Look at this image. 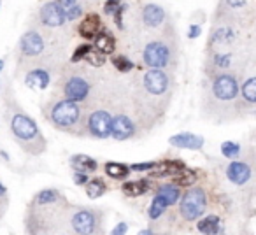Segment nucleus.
Returning <instances> with one entry per match:
<instances>
[{"instance_id":"20e7f679","label":"nucleus","mask_w":256,"mask_h":235,"mask_svg":"<svg viewBox=\"0 0 256 235\" xmlns=\"http://www.w3.org/2000/svg\"><path fill=\"white\" fill-rule=\"evenodd\" d=\"M50 42L46 39V34L42 32V26H34L23 32V36L18 40V72L30 65H50L54 67L53 58L48 53Z\"/></svg>"},{"instance_id":"7ed1b4c3","label":"nucleus","mask_w":256,"mask_h":235,"mask_svg":"<svg viewBox=\"0 0 256 235\" xmlns=\"http://www.w3.org/2000/svg\"><path fill=\"white\" fill-rule=\"evenodd\" d=\"M44 118L53 128L70 136H82L86 130V118L81 104L70 98H53L42 106Z\"/></svg>"},{"instance_id":"4be33fe9","label":"nucleus","mask_w":256,"mask_h":235,"mask_svg":"<svg viewBox=\"0 0 256 235\" xmlns=\"http://www.w3.org/2000/svg\"><path fill=\"white\" fill-rule=\"evenodd\" d=\"M167 207H170V204H168V200L165 198L162 193H158L156 192V195H154V198H153V202H151V206H150V209H148V218L150 220H158V218L162 216V214L165 212V209Z\"/></svg>"},{"instance_id":"0eeeda50","label":"nucleus","mask_w":256,"mask_h":235,"mask_svg":"<svg viewBox=\"0 0 256 235\" xmlns=\"http://www.w3.org/2000/svg\"><path fill=\"white\" fill-rule=\"evenodd\" d=\"M67 226H70V232L74 234H98L102 226V212L96 209H86V207L76 209L68 214Z\"/></svg>"},{"instance_id":"4468645a","label":"nucleus","mask_w":256,"mask_h":235,"mask_svg":"<svg viewBox=\"0 0 256 235\" xmlns=\"http://www.w3.org/2000/svg\"><path fill=\"white\" fill-rule=\"evenodd\" d=\"M136 123L130 116L126 114H116L112 116V123H110V137L118 142L121 140H128L136 137Z\"/></svg>"},{"instance_id":"f704fd0d","label":"nucleus","mask_w":256,"mask_h":235,"mask_svg":"<svg viewBox=\"0 0 256 235\" xmlns=\"http://www.w3.org/2000/svg\"><path fill=\"white\" fill-rule=\"evenodd\" d=\"M156 167V162H148V164H132L130 165V170L132 172H148L153 170Z\"/></svg>"},{"instance_id":"6ab92c4d","label":"nucleus","mask_w":256,"mask_h":235,"mask_svg":"<svg viewBox=\"0 0 256 235\" xmlns=\"http://www.w3.org/2000/svg\"><path fill=\"white\" fill-rule=\"evenodd\" d=\"M182 168H186V165L179 160H164L160 164H156V167L153 168L151 174L154 178H165V176H176L178 172H181Z\"/></svg>"},{"instance_id":"2f4dec72","label":"nucleus","mask_w":256,"mask_h":235,"mask_svg":"<svg viewBox=\"0 0 256 235\" xmlns=\"http://www.w3.org/2000/svg\"><path fill=\"white\" fill-rule=\"evenodd\" d=\"M221 153H223V156H226V158H237L238 154H240V146L226 140V142L221 144Z\"/></svg>"},{"instance_id":"a19ab883","label":"nucleus","mask_w":256,"mask_h":235,"mask_svg":"<svg viewBox=\"0 0 256 235\" xmlns=\"http://www.w3.org/2000/svg\"><path fill=\"white\" fill-rule=\"evenodd\" d=\"M124 232H126V223H120V224H118V226L112 230V234H114V235H118V234H124Z\"/></svg>"},{"instance_id":"423d86ee","label":"nucleus","mask_w":256,"mask_h":235,"mask_svg":"<svg viewBox=\"0 0 256 235\" xmlns=\"http://www.w3.org/2000/svg\"><path fill=\"white\" fill-rule=\"evenodd\" d=\"M172 39L164 37V39H154L146 44L142 51V62L150 68H165L172 62Z\"/></svg>"},{"instance_id":"f3484780","label":"nucleus","mask_w":256,"mask_h":235,"mask_svg":"<svg viewBox=\"0 0 256 235\" xmlns=\"http://www.w3.org/2000/svg\"><path fill=\"white\" fill-rule=\"evenodd\" d=\"M165 22V11L164 8L156 4H148L142 9V23L148 28H158Z\"/></svg>"},{"instance_id":"ea45409f","label":"nucleus","mask_w":256,"mask_h":235,"mask_svg":"<svg viewBox=\"0 0 256 235\" xmlns=\"http://www.w3.org/2000/svg\"><path fill=\"white\" fill-rule=\"evenodd\" d=\"M230 8H244L246 6V0H224Z\"/></svg>"},{"instance_id":"72a5a7b5","label":"nucleus","mask_w":256,"mask_h":235,"mask_svg":"<svg viewBox=\"0 0 256 235\" xmlns=\"http://www.w3.org/2000/svg\"><path fill=\"white\" fill-rule=\"evenodd\" d=\"M65 16H67V22H74V20H78L82 16V8L79 4L70 6V8L65 9Z\"/></svg>"},{"instance_id":"2eb2a0df","label":"nucleus","mask_w":256,"mask_h":235,"mask_svg":"<svg viewBox=\"0 0 256 235\" xmlns=\"http://www.w3.org/2000/svg\"><path fill=\"white\" fill-rule=\"evenodd\" d=\"M102 30H106L104 28V22H102V18H100V14H96V12H88L78 26L79 36L88 40L95 39Z\"/></svg>"},{"instance_id":"412c9836","label":"nucleus","mask_w":256,"mask_h":235,"mask_svg":"<svg viewBox=\"0 0 256 235\" xmlns=\"http://www.w3.org/2000/svg\"><path fill=\"white\" fill-rule=\"evenodd\" d=\"M95 50H98L100 53H104V54L114 53V50H116V39H114L109 32H104L102 30V32L95 37Z\"/></svg>"},{"instance_id":"39448f33","label":"nucleus","mask_w":256,"mask_h":235,"mask_svg":"<svg viewBox=\"0 0 256 235\" xmlns=\"http://www.w3.org/2000/svg\"><path fill=\"white\" fill-rule=\"evenodd\" d=\"M84 70L78 72H65L62 74V79L58 82V90L65 98L76 100V102H86L92 92V82H90L88 76L82 74Z\"/></svg>"},{"instance_id":"37998d69","label":"nucleus","mask_w":256,"mask_h":235,"mask_svg":"<svg viewBox=\"0 0 256 235\" xmlns=\"http://www.w3.org/2000/svg\"><path fill=\"white\" fill-rule=\"evenodd\" d=\"M0 90H2V82H0Z\"/></svg>"},{"instance_id":"c756f323","label":"nucleus","mask_w":256,"mask_h":235,"mask_svg":"<svg viewBox=\"0 0 256 235\" xmlns=\"http://www.w3.org/2000/svg\"><path fill=\"white\" fill-rule=\"evenodd\" d=\"M8 209H9V190H8V186L2 182V179H0V221L6 216Z\"/></svg>"},{"instance_id":"f03ea898","label":"nucleus","mask_w":256,"mask_h":235,"mask_svg":"<svg viewBox=\"0 0 256 235\" xmlns=\"http://www.w3.org/2000/svg\"><path fill=\"white\" fill-rule=\"evenodd\" d=\"M2 98H4V120L14 142L22 148L23 153L30 156H40L42 153H46V137L40 132L36 120L18 104L11 86L6 88Z\"/></svg>"},{"instance_id":"bb28decb","label":"nucleus","mask_w":256,"mask_h":235,"mask_svg":"<svg viewBox=\"0 0 256 235\" xmlns=\"http://www.w3.org/2000/svg\"><path fill=\"white\" fill-rule=\"evenodd\" d=\"M172 178H174V184L179 186V188H188V186L196 182V174L193 170H188V168H182L181 172H178Z\"/></svg>"},{"instance_id":"4c0bfd02","label":"nucleus","mask_w":256,"mask_h":235,"mask_svg":"<svg viewBox=\"0 0 256 235\" xmlns=\"http://www.w3.org/2000/svg\"><path fill=\"white\" fill-rule=\"evenodd\" d=\"M200 30H202V26H200V25H193L192 28H190V32H188V37H190V39H195V37H198Z\"/></svg>"},{"instance_id":"a211bd4d","label":"nucleus","mask_w":256,"mask_h":235,"mask_svg":"<svg viewBox=\"0 0 256 235\" xmlns=\"http://www.w3.org/2000/svg\"><path fill=\"white\" fill-rule=\"evenodd\" d=\"M168 142L176 148H181V150H202L204 148V137L195 136V134H178V136H172L168 139Z\"/></svg>"},{"instance_id":"393cba45","label":"nucleus","mask_w":256,"mask_h":235,"mask_svg":"<svg viewBox=\"0 0 256 235\" xmlns=\"http://www.w3.org/2000/svg\"><path fill=\"white\" fill-rule=\"evenodd\" d=\"M84 186H86V195L90 198H98V196H102L107 192V182L104 179H92V181L88 179V182Z\"/></svg>"},{"instance_id":"ddd939ff","label":"nucleus","mask_w":256,"mask_h":235,"mask_svg":"<svg viewBox=\"0 0 256 235\" xmlns=\"http://www.w3.org/2000/svg\"><path fill=\"white\" fill-rule=\"evenodd\" d=\"M53 68L50 65H30V67L23 68V82H25L28 88L32 90H46L51 82V74H53Z\"/></svg>"},{"instance_id":"f257e3e1","label":"nucleus","mask_w":256,"mask_h":235,"mask_svg":"<svg viewBox=\"0 0 256 235\" xmlns=\"http://www.w3.org/2000/svg\"><path fill=\"white\" fill-rule=\"evenodd\" d=\"M70 204L64 193L54 188H44L32 196L25 210V232L28 234H53L67 224Z\"/></svg>"},{"instance_id":"1a4fd4ad","label":"nucleus","mask_w":256,"mask_h":235,"mask_svg":"<svg viewBox=\"0 0 256 235\" xmlns=\"http://www.w3.org/2000/svg\"><path fill=\"white\" fill-rule=\"evenodd\" d=\"M142 90L154 98H168L170 96V78L165 68H150L142 76Z\"/></svg>"},{"instance_id":"b1692460","label":"nucleus","mask_w":256,"mask_h":235,"mask_svg":"<svg viewBox=\"0 0 256 235\" xmlns=\"http://www.w3.org/2000/svg\"><path fill=\"white\" fill-rule=\"evenodd\" d=\"M196 230L202 234H218L220 232V218L216 214L206 216L196 223Z\"/></svg>"},{"instance_id":"6e6552de","label":"nucleus","mask_w":256,"mask_h":235,"mask_svg":"<svg viewBox=\"0 0 256 235\" xmlns=\"http://www.w3.org/2000/svg\"><path fill=\"white\" fill-rule=\"evenodd\" d=\"M207 209V195L202 188H192L179 200V214L184 221H196Z\"/></svg>"},{"instance_id":"473e14b6","label":"nucleus","mask_w":256,"mask_h":235,"mask_svg":"<svg viewBox=\"0 0 256 235\" xmlns=\"http://www.w3.org/2000/svg\"><path fill=\"white\" fill-rule=\"evenodd\" d=\"M90 50H92V44H81V46H78L74 53H72L70 62H72V64H78V62L84 60V56L90 53Z\"/></svg>"},{"instance_id":"58836bf2","label":"nucleus","mask_w":256,"mask_h":235,"mask_svg":"<svg viewBox=\"0 0 256 235\" xmlns=\"http://www.w3.org/2000/svg\"><path fill=\"white\" fill-rule=\"evenodd\" d=\"M54 2H58V4L62 6L64 9H67V8H70V6H76V4H79V0H54Z\"/></svg>"},{"instance_id":"5701e85b","label":"nucleus","mask_w":256,"mask_h":235,"mask_svg":"<svg viewBox=\"0 0 256 235\" xmlns=\"http://www.w3.org/2000/svg\"><path fill=\"white\" fill-rule=\"evenodd\" d=\"M121 192L126 196H140L150 192V182L148 181H126L121 186Z\"/></svg>"},{"instance_id":"c9c22d12","label":"nucleus","mask_w":256,"mask_h":235,"mask_svg":"<svg viewBox=\"0 0 256 235\" xmlns=\"http://www.w3.org/2000/svg\"><path fill=\"white\" fill-rule=\"evenodd\" d=\"M120 6H121V0H107L106 6H104V12L107 16H114V12L120 9Z\"/></svg>"},{"instance_id":"9b49d317","label":"nucleus","mask_w":256,"mask_h":235,"mask_svg":"<svg viewBox=\"0 0 256 235\" xmlns=\"http://www.w3.org/2000/svg\"><path fill=\"white\" fill-rule=\"evenodd\" d=\"M36 20H37V25L42 26V28H62L67 23L65 9L58 2H54V0L40 6L39 11H37Z\"/></svg>"},{"instance_id":"79ce46f5","label":"nucleus","mask_w":256,"mask_h":235,"mask_svg":"<svg viewBox=\"0 0 256 235\" xmlns=\"http://www.w3.org/2000/svg\"><path fill=\"white\" fill-rule=\"evenodd\" d=\"M4 67H6V60L4 58H0V72L4 70Z\"/></svg>"},{"instance_id":"dca6fc26","label":"nucleus","mask_w":256,"mask_h":235,"mask_svg":"<svg viewBox=\"0 0 256 235\" xmlns=\"http://www.w3.org/2000/svg\"><path fill=\"white\" fill-rule=\"evenodd\" d=\"M252 176V168L249 164L246 162H232L230 165L226 167V178L230 182L237 186H244L249 182Z\"/></svg>"},{"instance_id":"cd10ccee","label":"nucleus","mask_w":256,"mask_h":235,"mask_svg":"<svg viewBox=\"0 0 256 235\" xmlns=\"http://www.w3.org/2000/svg\"><path fill=\"white\" fill-rule=\"evenodd\" d=\"M242 98L246 100V104H256V78H249L242 82L240 86Z\"/></svg>"},{"instance_id":"a878e982","label":"nucleus","mask_w":256,"mask_h":235,"mask_svg":"<svg viewBox=\"0 0 256 235\" xmlns=\"http://www.w3.org/2000/svg\"><path fill=\"white\" fill-rule=\"evenodd\" d=\"M106 174L112 179H123L130 174V167L123 164H116V162H107L106 164Z\"/></svg>"},{"instance_id":"aec40b11","label":"nucleus","mask_w":256,"mask_h":235,"mask_svg":"<svg viewBox=\"0 0 256 235\" xmlns=\"http://www.w3.org/2000/svg\"><path fill=\"white\" fill-rule=\"evenodd\" d=\"M70 165L74 170H79V172H95L96 170V162L93 160V158L86 156V154H74V156L70 158Z\"/></svg>"},{"instance_id":"e433bc0d","label":"nucleus","mask_w":256,"mask_h":235,"mask_svg":"<svg viewBox=\"0 0 256 235\" xmlns=\"http://www.w3.org/2000/svg\"><path fill=\"white\" fill-rule=\"evenodd\" d=\"M74 182L76 184H86V182H88V174H86V172L76 170L74 172Z\"/></svg>"},{"instance_id":"f8f14e48","label":"nucleus","mask_w":256,"mask_h":235,"mask_svg":"<svg viewBox=\"0 0 256 235\" xmlns=\"http://www.w3.org/2000/svg\"><path fill=\"white\" fill-rule=\"evenodd\" d=\"M110 123L112 116L106 109H95L86 120V132L96 139H107L110 137Z\"/></svg>"},{"instance_id":"c85d7f7f","label":"nucleus","mask_w":256,"mask_h":235,"mask_svg":"<svg viewBox=\"0 0 256 235\" xmlns=\"http://www.w3.org/2000/svg\"><path fill=\"white\" fill-rule=\"evenodd\" d=\"M110 62H112V65L118 68V72H123V74H126V72H130L134 68V62L124 56V54H114V56L110 58Z\"/></svg>"},{"instance_id":"9d476101","label":"nucleus","mask_w":256,"mask_h":235,"mask_svg":"<svg viewBox=\"0 0 256 235\" xmlns=\"http://www.w3.org/2000/svg\"><path fill=\"white\" fill-rule=\"evenodd\" d=\"M238 81L235 76L232 74H220L212 79L210 82V95H212L214 100L221 104H228V102H234L237 100L238 95Z\"/></svg>"},{"instance_id":"7c9ffc66","label":"nucleus","mask_w":256,"mask_h":235,"mask_svg":"<svg viewBox=\"0 0 256 235\" xmlns=\"http://www.w3.org/2000/svg\"><path fill=\"white\" fill-rule=\"evenodd\" d=\"M84 60L88 62L92 67H102L104 64H106V54L104 53H100L98 50H90V53L84 56Z\"/></svg>"}]
</instances>
